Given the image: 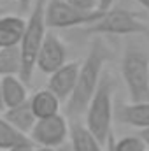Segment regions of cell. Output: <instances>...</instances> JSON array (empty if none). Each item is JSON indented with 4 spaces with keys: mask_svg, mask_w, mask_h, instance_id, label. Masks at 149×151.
I'll return each mask as SVG.
<instances>
[{
    "mask_svg": "<svg viewBox=\"0 0 149 151\" xmlns=\"http://www.w3.org/2000/svg\"><path fill=\"white\" fill-rule=\"evenodd\" d=\"M137 135H139V137L144 141V144H146V146L149 148V128H144V130H140Z\"/></svg>",
    "mask_w": 149,
    "mask_h": 151,
    "instance_id": "44dd1931",
    "label": "cell"
},
{
    "mask_svg": "<svg viewBox=\"0 0 149 151\" xmlns=\"http://www.w3.org/2000/svg\"><path fill=\"white\" fill-rule=\"evenodd\" d=\"M114 118L123 123V125H130L133 128L144 130L149 128V102L144 104H117Z\"/></svg>",
    "mask_w": 149,
    "mask_h": 151,
    "instance_id": "30bf717a",
    "label": "cell"
},
{
    "mask_svg": "<svg viewBox=\"0 0 149 151\" xmlns=\"http://www.w3.org/2000/svg\"><path fill=\"white\" fill-rule=\"evenodd\" d=\"M0 151H4V150H0Z\"/></svg>",
    "mask_w": 149,
    "mask_h": 151,
    "instance_id": "83f0119b",
    "label": "cell"
},
{
    "mask_svg": "<svg viewBox=\"0 0 149 151\" xmlns=\"http://www.w3.org/2000/svg\"><path fill=\"white\" fill-rule=\"evenodd\" d=\"M4 14H5V12H4V9H2V7H0V18H2V16H4Z\"/></svg>",
    "mask_w": 149,
    "mask_h": 151,
    "instance_id": "484cf974",
    "label": "cell"
},
{
    "mask_svg": "<svg viewBox=\"0 0 149 151\" xmlns=\"http://www.w3.org/2000/svg\"><path fill=\"white\" fill-rule=\"evenodd\" d=\"M5 2H14V0H5Z\"/></svg>",
    "mask_w": 149,
    "mask_h": 151,
    "instance_id": "4316f807",
    "label": "cell"
},
{
    "mask_svg": "<svg viewBox=\"0 0 149 151\" xmlns=\"http://www.w3.org/2000/svg\"><path fill=\"white\" fill-rule=\"evenodd\" d=\"M70 137V125L65 116L58 114L53 118L39 119L28 135L37 148H58Z\"/></svg>",
    "mask_w": 149,
    "mask_h": 151,
    "instance_id": "52a82bcc",
    "label": "cell"
},
{
    "mask_svg": "<svg viewBox=\"0 0 149 151\" xmlns=\"http://www.w3.org/2000/svg\"><path fill=\"white\" fill-rule=\"evenodd\" d=\"M70 144L72 151H104L102 150V142L88 130L86 125L74 121L70 125Z\"/></svg>",
    "mask_w": 149,
    "mask_h": 151,
    "instance_id": "9a60e30c",
    "label": "cell"
},
{
    "mask_svg": "<svg viewBox=\"0 0 149 151\" xmlns=\"http://www.w3.org/2000/svg\"><path fill=\"white\" fill-rule=\"evenodd\" d=\"M121 77L132 104L149 102V56L139 47H126L121 58Z\"/></svg>",
    "mask_w": 149,
    "mask_h": 151,
    "instance_id": "277c9868",
    "label": "cell"
},
{
    "mask_svg": "<svg viewBox=\"0 0 149 151\" xmlns=\"http://www.w3.org/2000/svg\"><path fill=\"white\" fill-rule=\"evenodd\" d=\"M116 0H100V11H109L112 9V4Z\"/></svg>",
    "mask_w": 149,
    "mask_h": 151,
    "instance_id": "7402d4cb",
    "label": "cell"
},
{
    "mask_svg": "<svg viewBox=\"0 0 149 151\" xmlns=\"http://www.w3.org/2000/svg\"><path fill=\"white\" fill-rule=\"evenodd\" d=\"M148 151H149V150H148Z\"/></svg>",
    "mask_w": 149,
    "mask_h": 151,
    "instance_id": "f1b7e54d",
    "label": "cell"
},
{
    "mask_svg": "<svg viewBox=\"0 0 149 151\" xmlns=\"http://www.w3.org/2000/svg\"><path fill=\"white\" fill-rule=\"evenodd\" d=\"M105 11L82 12L72 7L65 0L46 2V25L47 28H72V27H91L102 19Z\"/></svg>",
    "mask_w": 149,
    "mask_h": 151,
    "instance_id": "8992f818",
    "label": "cell"
},
{
    "mask_svg": "<svg viewBox=\"0 0 149 151\" xmlns=\"http://www.w3.org/2000/svg\"><path fill=\"white\" fill-rule=\"evenodd\" d=\"M86 32L98 35H149V27L133 12L121 7H112L104 12L100 21L88 27Z\"/></svg>",
    "mask_w": 149,
    "mask_h": 151,
    "instance_id": "5b68a950",
    "label": "cell"
},
{
    "mask_svg": "<svg viewBox=\"0 0 149 151\" xmlns=\"http://www.w3.org/2000/svg\"><path fill=\"white\" fill-rule=\"evenodd\" d=\"M28 141H30L28 137H25L23 134L14 130L9 125V121L4 116H0V150L11 151L14 146L21 144V142H28Z\"/></svg>",
    "mask_w": 149,
    "mask_h": 151,
    "instance_id": "e0dca14e",
    "label": "cell"
},
{
    "mask_svg": "<svg viewBox=\"0 0 149 151\" xmlns=\"http://www.w3.org/2000/svg\"><path fill=\"white\" fill-rule=\"evenodd\" d=\"M67 63V46L56 34H47L37 56V69L42 74H54Z\"/></svg>",
    "mask_w": 149,
    "mask_h": 151,
    "instance_id": "ba28073f",
    "label": "cell"
},
{
    "mask_svg": "<svg viewBox=\"0 0 149 151\" xmlns=\"http://www.w3.org/2000/svg\"><path fill=\"white\" fill-rule=\"evenodd\" d=\"M114 93H116V79L109 72H105L84 114L86 116L84 125L102 144H107L111 141L112 119H114V111H116Z\"/></svg>",
    "mask_w": 149,
    "mask_h": 151,
    "instance_id": "7a4b0ae2",
    "label": "cell"
},
{
    "mask_svg": "<svg viewBox=\"0 0 149 151\" xmlns=\"http://www.w3.org/2000/svg\"><path fill=\"white\" fill-rule=\"evenodd\" d=\"M23 70V60H21V49L18 47H2L0 49V77L9 76H21Z\"/></svg>",
    "mask_w": 149,
    "mask_h": 151,
    "instance_id": "2e32d148",
    "label": "cell"
},
{
    "mask_svg": "<svg viewBox=\"0 0 149 151\" xmlns=\"http://www.w3.org/2000/svg\"><path fill=\"white\" fill-rule=\"evenodd\" d=\"M135 2H137L139 5H142V7H144V9L149 12V0H135Z\"/></svg>",
    "mask_w": 149,
    "mask_h": 151,
    "instance_id": "cb8c5ba5",
    "label": "cell"
},
{
    "mask_svg": "<svg viewBox=\"0 0 149 151\" xmlns=\"http://www.w3.org/2000/svg\"><path fill=\"white\" fill-rule=\"evenodd\" d=\"M46 2L47 0H37L28 19H27V30L23 40L19 44L21 49V60H23V70L21 79L28 84L32 81V76L37 69V56L42 47V42L47 35V25H46Z\"/></svg>",
    "mask_w": 149,
    "mask_h": 151,
    "instance_id": "3957f363",
    "label": "cell"
},
{
    "mask_svg": "<svg viewBox=\"0 0 149 151\" xmlns=\"http://www.w3.org/2000/svg\"><path fill=\"white\" fill-rule=\"evenodd\" d=\"M27 30V19L14 14H4L0 18V49L18 47Z\"/></svg>",
    "mask_w": 149,
    "mask_h": 151,
    "instance_id": "8fae6325",
    "label": "cell"
},
{
    "mask_svg": "<svg viewBox=\"0 0 149 151\" xmlns=\"http://www.w3.org/2000/svg\"><path fill=\"white\" fill-rule=\"evenodd\" d=\"M30 106L32 111L35 114L37 119H46V118H53L60 114V106L62 100L47 88L39 90L30 97Z\"/></svg>",
    "mask_w": 149,
    "mask_h": 151,
    "instance_id": "4fadbf2b",
    "label": "cell"
},
{
    "mask_svg": "<svg viewBox=\"0 0 149 151\" xmlns=\"http://www.w3.org/2000/svg\"><path fill=\"white\" fill-rule=\"evenodd\" d=\"M2 91H4V104H5V111L18 107L25 102H28V90H27V83L18 77V76H9V77H2Z\"/></svg>",
    "mask_w": 149,
    "mask_h": 151,
    "instance_id": "5bb4252c",
    "label": "cell"
},
{
    "mask_svg": "<svg viewBox=\"0 0 149 151\" xmlns=\"http://www.w3.org/2000/svg\"><path fill=\"white\" fill-rule=\"evenodd\" d=\"M72 7L82 11V12H97L100 11V0H65Z\"/></svg>",
    "mask_w": 149,
    "mask_h": 151,
    "instance_id": "d6986e66",
    "label": "cell"
},
{
    "mask_svg": "<svg viewBox=\"0 0 149 151\" xmlns=\"http://www.w3.org/2000/svg\"><path fill=\"white\" fill-rule=\"evenodd\" d=\"M109 151H148V146L139 135H128L119 139L117 142L111 141V150Z\"/></svg>",
    "mask_w": 149,
    "mask_h": 151,
    "instance_id": "ac0fdd59",
    "label": "cell"
},
{
    "mask_svg": "<svg viewBox=\"0 0 149 151\" xmlns=\"http://www.w3.org/2000/svg\"><path fill=\"white\" fill-rule=\"evenodd\" d=\"M111 56L112 53L105 46V42L100 39H93L90 51L81 63V70H79L74 93L67 100V114L69 116L79 118L81 114H86V109H88L93 95L97 93V90L102 83V77L105 74L104 67L111 60Z\"/></svg>",
    "mask_w": 149,
    "mask_h": 151,
    "instance_id": "6da1fadb",
    "label": "cell"
},
{
    "mask_svg": "<svg viewBox=\"0 0 149 151\" xmlns=\"http://www.w3.org/2000/svg\"><path fill=\"white\" fill-rule=\"evenodd\" d=\"M11 151H35V144H34L32 141H28V142H21V144L14 146Z\"/></svg>",
    "mask_w": 149,
    "mask_h": 151,
    "instance_id": "ffe728a7",
    "label": "cell"
},
{
    "mask_svg": "<svg viewBox=\"0 0 149 151\" xmlns=\"http://www.w3.org/2000/svg\"><path fill=\"white\" fill-rule=\"evenodd\" d=\"M4 118L9 121V125L18 130L19 134H23L25 137H28L35 127L39 119L35 118V114L32 111V106H30V100L18 106V107H12V109H7L4 113Z\"/></svg>",
    "mask_w": 149,
    "mask_h": 151,
    "instance_id": "7c38bea8",
    "label": "cell"
},
{
    "mask_svg": "<svg viewBox=\"0 0 149 151\" xmlns=\"http://www.w3.org/2000/svg\"><path fill=\"white\" fill-rule=\"evenodd\" d=\"M35 151H56V148H37L35 146Z\"/></svg>",
    "mask_w": 149,
    "mask_h": 151,
    "instance_id": "d4e9b609",
    "label": "cell"
},
{
    "mask_svg": "<svg viewBox=\"0 0 149 151\" xmlns=\"http://www.w3.org/2000/svg\"><path fill=\"white\" fill-rule=\"evenodd\" d=\"M79 70H81V63L79 62H67L62 69H58L54 74L49 76L47 90H51L62 102L63 100L67 102L75 90Z\"/></svg>",
    "mask_w": 149,
    "mask_h": 151,
    "instance_id": "9c48e42d",
    "label": "cell"
},
{
    "mask_svg": "<svg viewBox=\"0 0 149 151\" xmlns=\"http://www.w3.org/2000/svg\"><path fill=\"white\" fill-rule=\"evenodd\" d=\"M0 111H5V104H4V91H2V77H0Z\"/></svg>",
    "mask_w": 149,
    "mask_h": 151,
    "instance_id": "603a6c76",
    "label": "cell"
}]
</instances>
